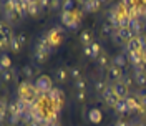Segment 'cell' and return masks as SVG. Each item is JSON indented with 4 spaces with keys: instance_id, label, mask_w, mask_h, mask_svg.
Returning a JSON list of instances; mask_svg holds the SVG:
<instances>
[{
    "instance_id": "cell-37",
    "label": "cell",
    "mask_w": 146,
    "mask_h": 126,
    "mask_svg": "<svg viewBox=\"0 0 146 126\" xmlns=\"http://www.w3.org/2000/svg\"><path fill=\"white\" fill-rule=\"evenodd\" d=\"M75 99L80 101V103L85 101V91H76V93H75Z\"/></svg>"
},
{
    "instance_id": "cell-26",
    "label": "cell",
    "mask_w": 146,
    "mask_h": 126,
    "mask_svg": "<svg viewBox=\"0 0 146 126\" xmlns=\"http://www.w3.org/2000/svg\"><path fill=\"white\" fill-rule=\"evenodd\" d=\"M10 65H12V60H10V56L7 53L2 55V60H0V66H2V70H9Z\"/></svg>"
},
{
    "instance_id": "cell-1",
    "label": "cell",
    "mask_w": 146,
    "mask_h": 126,
    "mask_svg": "<svg viewBox=\"0 0 146 126\" xmlns=\"http://www.w3.org/2000/svg\"><path fill=\"white\" fill-rule=\"evenodd\" d=\"M62 22L65 27H68L70 30H76L80 25V13L78 12H63L62 13Z\"/></svg>"
},
{
    "instance_id": "cell-35",
    "label": "cell",
    "mask_w": 146,
    "mask_h": 126,
    "mask_svg": "<svg viewBox=\"0 0 146 126\" xmlns=\"http://www.w3.org/2000/svg\"><path fill=\"white\" fill-rule=\"evenodd\" d=\"M0 46H2L3 50H10V38L2 36V38H0Z\"/></svg>"
},
{
    "instance_id": "cell-38",
    "label": "cell",
    "mask_w": 146,
    "mask_h": 126,
    "mask_svg": "<svg viewBox=\"0 0 146 126\" xmlns=\"http://www.w3.org/2000/svg\"><path fill=\"white\" fill-rule=\"evenodd\" d=\"M17 38H18V43H20L22 46H23L25 43H27V36H25V33H18Z\"/></svg>"
},
{
    "instance_id": "cell-34",
    "label": "cell",
    "mask_w": 146,
    "mask_h": 126,
    "mask_svg": "<svg viewBox=\"0 0 146 126\" xmlns=\"http://www.w3.org/2000/svg\"><path fill=\"white\" fill-rule=\"evenodd\" d=\"M22 73H23V76H25V78H28V80H30V78L33 76V68H32L30 65H25V66L22 68Z\"/></svg>"
},
{
    "instance_id": "cell-39",
    "label": "cell",
    "mask_w": 146,
    "mask_h": 126,
    "mask_svg": "<svg viewBox=\"0 0 146 126\" xmlns=\"http://www.w3.org/2000/svg\"><path fill=\"white\" fill-rule=\"evenodd\" d=\"M145 17H146V3H145Z\"/></svg>"
},
{
    "instance_id": "cell-15",
    "label": "cell",
    "mask_w": 146,
    "mask_h": 126,
    "mask_svg": "<svg viewBox=\"0 0 146 126\" xmlns=\"http://www.w3.org/2000/svg\"><path fill=\"white\" fill-rule=\"evenodd\" d=\"M18 18L17 12H15V9H3V20L7 22V23H15V20Z\"/></svg>"
},
{
    "instance_id": "cell-3",
    "label": "cell",
    "mask_w": 146,
    "mask_h": 126,
    "mask_svg": "<svg viewBox=\"0 0 146 126\" xmlns=\"http://www.w3.org/2000/svg\"><path fill=\"white\" fill-rule=\"evenodd\" d=\"M62 33H63V28L62 27H53L52 30H48V42H50V45L52 46H56L60 45V42H62Z\"/></svg>"
},
{
    "instance_id": "cell-14",
    "label": "cell",
    "mask_w": 146,
    "mask_h": 126,
    "mask_svg": "<svg viewBox=\"0 0 146 126\" xmlns=\"http://www.w3.org/2000/svg\"><path fill=\"white\" fill-rule=\"evenodd\" d=\"M101 118H103V115H101V111L98 108H91L88 111V119H90V123H93V125H98L101 121Z\"/></svg>"
},
{
    "instance_id": "cell-33",
    "label": "cell",
    "mask_w": 146,
    "mask_h": 126,
    "mask_svg": "<svg viewBox=\"0 0 146 126\" xmlns=\"http://www.w3.org/2000/svg\"><path fill=\"white\" fill-rule=\"evenodd\" d=\"M75 90H76V91H85V90H86V81L83 80V78L76 80V81H75Z\"/></svg>"
},
{
    "instance_id": "cell-40",
    "label": "cell",
    "mask_w": 146,
    "mask_h": 126,
    "mask_svg": "<svg viewBox=\"0 0 146 126\" xmlns=\"http://www.w3.org/2000/svg\"><path fill=\"white\" fill-rule=\"evenodd\" d=\"M52 126H58V125H56V123H53V125H52Z\"/></svg>"
},
{
    "instance_id": "cell-10",
    "label": "cell",
    "mask_w": 146,
    "mask_h": 126,
    "mask_svg": "<svg viewBox=\"0 0 146 126\" xmlns=\"http://www.w3.org/2000/svg\"><path fill=\"white\" fill-rule=\"evenodd\" d=\"M48 98H50V101H53L56 106H60L63 103V93L58 90V88H53V90L48 93Z\"/></svg>"
},
{
    "instance_id": "cell-42",
    "label": "cell",
    "mask_w": 146,
    "mask_h": 126,
    "mask_svg": "<svg viewBox=\"0 0 146 126\" xmlns=\"http://www.w3.org/2000/svg\"><path fill=\"white\" fill-rule=\"evenodd\" d=\"M145 75H146V66H145Z\"/></svg>"
},
{
    "instance_id": "cell-19",
    "label": "cell",
    "mask_w": 146,
    "mask_h": 126,
    "mask_svg": "<svg viewBox=\"0 0 146 126\" xmlns=\"http://www.w3.org/2000/svg\"><path fill=\"white\" fill-rule=\"evenodd\" d=\"M80 42H82L85 46H88L93 43V35H91L90 30H83L82 33H80Z\"/></svg>"
},
{
    "instance_id": "cell-5",
    "label": "cell",
    "mask_w": 146,
    "mask_h": 126,
    "mask_svg": "<svg viewBox=\"0 0 146 126\" xmlns=\"http://www.w3.org/2000/svg\"><path fill=\"white\" fill-rule=\"evenodd\" d=\"M83 52H85L86 56H90V58H93V60H96V58L103 53V52H101V45L98 43V42H93L91 45L85 46V48H83Z\"/></svg>"
},
{
    "instance_id": "cell-43",
    "label": "cell",
    "mask_w": 146,
    "mask_h": 126,
    "mask_svg": "<svg viewBox=\"0 0 146 126\" xmlns=\"http://www.w3.org/2000/svg\"><path fill=\"white\" fill-rule=\"evenodd\" d=\"M23 126H30V125H23Z\"/></svg>"
},
{
    "instance_id": "cell-24",
    "label": "cell",
    "mask_w": 146,
    "mask_h": 126,
    "mask_svg": "<svg viewBox=\"0 0 146 126\" xmlns=\"http://www.w3.org/2000/svg\"><path fill=\"white\" fill-rule=\"evenodd\" d=\"M20 43H18V38L17 35H13V36H10V50L12 52H15V53H18L20 52Z\"/></svg>"
},
{
    "instance_id": "cell-28",
    "label": "cell",
    "mask_w": 146,
    "mask_h": 126,
    "mask_svg": "<svg viewBox=\"0 0 146 126\" xmlns=\"http://www.w3.org/2000/svg\"><path fill=\"white\" fill-rule=\"evenodd\" d=\"M20 121H22V115H9V118H7L9 126H17Z\"/></svg>"
},
{
    "instance_id": "cell-31",
    "label": "cell",
    "mask_w": 146,
    "mask_h": 126,
    "mask_svg": "<svg viewBox=\"0 0 146 126\" xmlns=\"http://www.w3.org/2000/svg\"><path fill=\"white\" fill-rule=\"evenodd\" d=\"M108 88V85H106V81L105 80H98L95 81V90L98 91V93H103V91Z\"/></svg>"
},
{
    "instance_id": "cell-20",
    "label": "cell",
    "mask_w": 146,
    "mask_h": 126,
    "mask_svg": "<svg viewBox=\"0 0 146 126\" xmlns=\"http://www.w3.org/2000/svg\"><path fill=\"white\" fill-rule=\"evenodd\" d=\"M113 32H116V30L113 28V25H111L110 22H105V23L101 25L100 33H101V36H103V38H106V36H110L111 33H113ZM113 35H115V33H113Z\"/></svg>"
},
{
    "instance_id": "cell-36",
    "label": "cell",
    "mask_w": 146,
    "mask_h": 126,
    "mask_svg": "<svg viewBox=\"0 0 146 126\" xmlns=\"http://www.w3.org/2000/svg\"><path fill=\"white\" fill-rule=\"evenodd\" d=\"M73 5H75L73 0H66V2H63V12H73Z\"/></svg>"
},
{
    "instance_id": "cell-13",
    "label": "cell",
    "mask_w": 146,
    "mask_h": 126,
    "mask_svg": "<svg viewBox=\"0 0 146 126\" xmlns=\"http://www.w3.org/2000/svg\"><path fill=\"white\" fill-rule=\"evenodd\" d=\"M129 30L133 32L135 36H139L141 32H143V22H141V20H133V18H131V22H129Z\"/></svg>"
},
{
    "instance_id": "cell-21",
    "label": "cell",
    "mask_w": 146,
    "mask_h": 126,
    "mask_svg": "<svg viewBox=\"0 0 146 126\" xmlns=\"http://www.w3.org/2000/svg\"><path fill=\"white\" fill-rule=\"evenodd\" d=\"M48 56H50V55H46L45 52H40V50H35V52H33V60H35L38 65H43Z\"/></svg>"
},
{
    "instance_id": "cell-29",
    "label": "cell",
    "mask_w": 146,
    "mask_h": 126,
    "mask_svg": "<svg viewBox=\"0 0 146 126\" xmlns=\"http://www.w3.org/2000/svg\"><path fill=\"white\" fill-rule=\"evenodd\" d=\"M0 33H2V36H7V38L13 36V33H12V28H10L9 23H2V27H0Z\"/></svg>"
},
{
    "instance_id": "cell-9",
    "label": "cell",
    "mask_w": 146,
    "mask_h": 126,
    "mask_svg": "<svg viewBox=\"0 0 146 126\" xmlns=\"http://www.w3.org/2000/svg\"><path fill=\"white\" fill-rule=\"evenodd\" d=\"M126 103H128V108H129V113H131V111H145L138 96H128Z\"/></svg>"
},
{
    "instance_id": "cell-12",
    "label": "cell",
    "mask_w": 146,
    "mask_h": 126,
    "mask_svg": "<svg viewBox=\"0 0 146 126\" xmlns=\"http://www.w3.org/2000/svg\"><path fill=\"white\" fill-rule=\"evenodd\" d=\"M100 2L98 0H86V2H83V12H86V13H93V12H96V10L100 9Z\"/></svg>"
},
{
    "instance_id": "cell-27",
    "label": "cell",
    "mask_w": 146,
    "mask_h": 126,
    "mask_svg": "<svg viewBox=\"0 0 146 126\" xmlns=\"http://www.w3.org/2000/svg\"><path fill=\"white\" fill-rule=\"evenodd\" d=\"M68 73H70V76H72L75 81L82 78V70H80L78 66H72V68H68Z\"/></svg>"
},
{
    "instance_id": "cell-30",
    "label": "cell",
    "mask_w": 146,
    "mask_h": 126,
    "mask_svg": "<svg viewBox=\"0 0 146 126\" xmlns=\"http://www.w3.org/2000/svg\"><path fill=\"white\" fill-rule=\"evenodd\" d=\"M135 76V83L138 86H145L146 85V75L145 73H138V75H133Z\"/></svg>"
},
{
    "instance_id": "cell-2",
    "label": "cell",
    "mask_w": 146,
    "mask_h": 126,
    "mask_svg": "<svg viewBox=\"0 0 146 126\" xmlns=\"http://www.w3.org/2000/svg\"><path fill=\"white\" fill-rule=\"evenodd\" d=\"M35 88L38 90V93L43 96V95H48L50 91L53 90V83H52V78L50 76H46V75H40L35 81Z\"/></svg>"
},
{
    "instance_id": "cell-32",
    "label": "cell",
    "mask_w": 146,
    "mask_h": 126,
    "mask_svg": "<svg viewBox=\"0 0 146 126\" xmlns=\"http://www.w3.org/2000/svg\"><path fill=\"white\" fill-rule=\"evenodd\" d=\"M13 75H15V73L10 72V70H2V81H3V83H9V81L13 78Z\"/></svg>"
},
{
    "instance_id": "cell-16",
    "label": "cell",
    "mask_w": 146,
    "mask_h": 126,
    "mask_svg": "<svg viewBox=\"0 0 146 126\" xmlns=\"http://www.w3.org/2000/svg\"><path fill=\"white\" fill-rule=\"evenodd\" d=\"M128 62H129V60H128L125 55H123V53H118L116 56H113V60H111V65H115V66H118V68H121V70H123V68L126 66V63H128Z\"/></svg>"
},
{
    "instance_id": "cell-23",
    "label": "cell",
    "mask_w": 146,
    "mask_h": 126,
    "mask_svg": "<svg viewBox=\"0 0 146 126\" xmlns=\"http://www.w3.org/2000/svg\"><path fill=\"white\" fill-rule=\"evenodd\" d=\"M121 83H123L128 90H129V88L133 86V83H135V76H133V75H128V73H125V75H123V78H121Z\"/></svg>"
},
{
    "instance_id": "cell-8",
    "label": "cell",
    "mask_w": 146,
    "mask_h": 126,
    "mask_svg": "<svg viewBox=\"0 0 146 126\" xmlns=\"http://www.w3.org/2000/svg\"><path fill=\"white\" fill-rule=\"evenodd\" d=\"M27 12L30 17H38L40 13H43V9L40 7V2H25Z\"/></svg>"
},
{
    "instance_id": "cell-22",
    "label": "cell",
    "mask_w": 146,
    "mask_h": 126,
    "mask_svg": "<svg viewBox=\"0 0 146 126\" xmlns=\"http://www.w3.org/2000/svg\"><path fill=\"white\" fill-rule=\"evenodd\" d=\"M115 109L118 111L119 115H126V113H129V108H128L126 99H119L118 103H116V106H115Z\"/></svg>"
},
{
    "instance_id": "cell-41",
    "label": "cell",
    "mask_w": 146,
    "mask_h": 126,
    "mask_svg": "<svg viewBox=\"0 0 146 126\" xmlns=\"http://www.w3.org/2000/svg\"><path fill=\"white\" fill-rule=\"evenodd\" d=\"M136 126H145V125H136Z\"/></svg>"
},
{
    "instance_id": "cell-18",
    "label": "cell",
    "mask_w": 146,
    "mask_h": 126,
    "mask_svg": "<svg viewBox=\"0 0 146 126\" xmlns=\"http://www.w3.org/2000/svg\"><path fill=\"white\" fill-rule=\"evenodd\" d=\"M126 52H141V43H139L138 36L131 38V40L126 43Z\"/></svg>"
},
{
    "instance_id": "cell-6",
    "label": "cell",
    "mask_w": 146,
    "mask_h": 126,
    "mask_svg": "<svg viewBox=\"0 0 146 126\" xmlns=\"http://www.w3.org/2000/svg\"><path fill=\"white\" fill-rule=\"evenodd\" d=\"M111 88H113L115 95H116L119 99H126L128 96H129V95H128V91H129V90H128V88L125 86V85H123V83H121V81H116V83H113V85H111Z\"/></svg>"
},
{
    "instance_id": "cell-7",
    "label": "cell",
    "mask_w": 146,
    "mask_h": 126,
    "mask_svg": "<svg viewBox=\"0 0 146 126\" xmlns=\"http://www.w3.org/2000/svg\"><path fill=\"white\" fill-rule=\"evenodd\" d=\"M123 70L121 68H118V66H115V65H110L108 66V78L111 81H121V78H123Z\"/></svg>"
},
{
    "instance_id": "cell-11",
    "label": "cell",
    "mask_w": 146,
    "mask_h": 126,
    "mask_svg": "<svg viewBox=\"0 0 146 126\" xmlns=\"http://www.w3.org/2000/svg\"><path fill=\"white\" fill-rule=\"evenodd\" d=\"M68 76H70V73H68V70L63 68V66H60V68L55 70V81H56V83H65V81L68 80Z\"/></svg>"
},
{
    "instance_id": "cell-25",
    "label": "cell",
    "mask_w": 146,
    "mask_h": 126,
    "mask_svg": "<svg viewBox=\"0 0 146 126\" xmlns=\"http://www.w3.org/2000/svg\"><path fill=\"white\" fill-rule=\"evenodd\" d=\"M96 65H98V68H106V66H108V55L101 53L100 56L96 58Z\"/></svg>"
},
{
    "instance_id": "cell-4",
    "label": "cell",
    "mask_w": 146,
    "mask_h": 126,
    "mask_svg": "<svg viewBox=\"0 0 146 126\" xmlns=\"http://www.w3.org/2000/svg\"><path fill=\"white\" fill-rule=\"evenodd\" d=\"M101 96H103V99H105L106 106H111V108H115V106H116V103L119 101V98L115 95V91H113L111 86H108L106 90L103 91V93H101Z\"/></svg>"
},
{
    "instance_id": "cell-17",
    "label": "cell",
    "mask_w": 146,
    "mask_h": 126,
    "mask_svg": "<svg viewBox=\"0 0 146 126\" xmlns=\"http://www.w3.org/2000/svg\"><path fill=\"white\" fill-rule=\"evenodd\" d=\"M15 12H17L18 18H25L28 15L27 12V5H25V2H15Z\"/></svg>"
}]
</instances>
